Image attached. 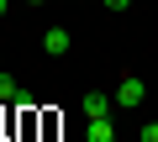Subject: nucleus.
Masks as SVG:
<instances>
[{
    "instance_id": "6e6552de",
    "label": "nucleus",
    "mask_w": 158,
    "mask_h": 142,
    "mask_svg": "<svg viewBox=\"0 0 158 142\" xmlns=\"http://www.w3.org/2000/svg\"><path fill=\"white\" fill-rule=\"evenodd\" d=\"M6 11H11V0H0V16H6Z\"/></svg>"
},
{
    "instance_id": "f257e3e1",
    "label": "nucleus",
    "mask_w": 158,
    "mask_h": 142,
    "mask_svg": "<svg viewBox=\"0 0 158 142\" xmlns=\"http://www.w3.org/2000/svg\"><path fill=\"white\" fill-rule=\"evenodd\" d=\"M148 100V84L137 79V74H121V84H116V105H142Z\"/></svg>"
},
{
    "instance_id": "423d86ee",
    "label": "nucleus",
    "mask_w": 158,
    "mask_h": 142,
    "mask_svg": "<svg viewBox=\"0 0 158 142\" xmlns=\"http://www.w3.org/2000/svg\"><path fill=\"white\" fill-rule=\"evenodd\" d=\"M142 142H158V121H148V126H142Z\"/></svg>"
},
{
    "instance_id": "0eeeda50",
    "label": "nucleus",
    "mask_w": 158,
    "mask_h": 142,
    "mask_svg": "<svg viewBox=\"0 0 158 142\" xmlns=\"http://www.w3.org/2000/svg\"><path fill=\"white\" fill-rule=\"evenodd\" d=\"M106 11H132V0H106Z\"/></svg>"
},
{
    "instance_id": "20e7f679",
    "label": "nucleus",
    "mask_w": 158,
    "mask_h": 142,
    "mask_svg": "<svg viewBox=\"0 0 158 142\" xmlns=\"http://www.w3.org/2000/svg\"><path fill=\"white\" fill-rule=\"evenodd\" d=\"M85 142H116V126L111 121H90L85 126Z\"/></svg>"
},
{
    "instance_id": "39448f33",
    "label": "nucleus",
    "mask_w": 158,
    "mask_h": 142,
    "mask_svg": "<svg viewBox=\"0 0 158 142\" xmlns=\"http://www.w3.org/2000/svg\"><path fill=\"white\" fill-rule=\"evenodd\" d=\"M0 100H16V79L11 74H0Z\"/></svg>"
},
{
    "instance_id": "1a4fd4ad",
    "label": "nucleus",
    "mask_w": 158,
    "mask_h": 142,
    "mask_svg": "<svg viewBox=\"0 0 158 142\" xmlns=\"http://www.w3.org/2000/svg\"><path fill=\"white\" fill-rule=\"evenodd\" d=\"M27 6H48V0H27Z\"/></svg>"
},
{
    "instance_id": "7ed1b4c3",
    "label": "nucleus",
    "mask_w": 158,
    "mask_h": 142,
    "mask_svg": "<svg viewBox=\"0 0 158 142\" xmlns=\"http://www.w3.org/2000/svg\"><path fill=\"white\" fill-rule=\"evenodd\" d=\"M74 47V37H69V26H48L42 32V53H53V58H63Z\"/></svg>"
},
{
    "instance_id": "f03ea898",
    "label": "nucleus",
    "mask_w": 158,
    "mask_h": 142,
    "mask_svg": "<svg viewBox=\"0 0 158 142\" xmlns=\"http://www.w3.org/2000/svg\"><path fill=\"white\" fill-rule=\"evenodd\" d=\"M111 105H116V95L90 90V95H85V121H111Z\"/></svg>"
}]
</instances>
